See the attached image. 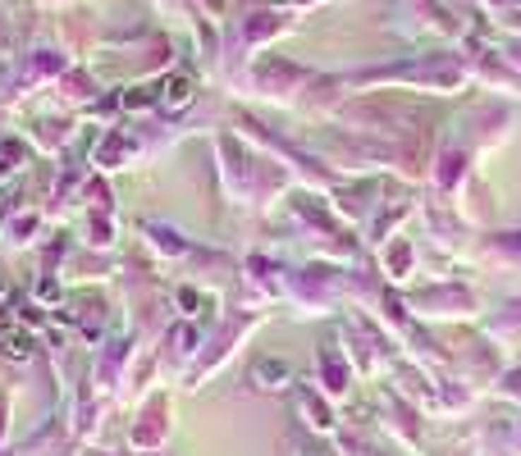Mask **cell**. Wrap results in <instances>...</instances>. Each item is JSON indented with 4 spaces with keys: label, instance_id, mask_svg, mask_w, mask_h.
I'll return each instance as SVG.
<instances>
[{
    "label": "cell",
    "instance_id": "2",
    "mask_svg": "<svg viewBox=\"0 0 521 456\" xmlns=\"http://www.w3.org/2000/svg\"><path fill=\"white\" fill-rule=\"evenodd\" d=\"M0 352H5V356H28V338H5Z\"/></svg>",
    "mask_w": 521,
    "mask_h": 456
},
{
    "label": "cell",
    "instance_id": "1",
    "mask_svg": "<svg viewBox=\"0 0 521 456\" xmlns=\"http://www.w3.org/2000/svg\"><path fill=\"white\" fill-rule=\"evenodd\" d=\"M165 101H169V105H183V101H188V78H174V82L165 87Z\"/></svg>",
    "mask_w": 521,
    "mask_h": 456
}]
</instances>
